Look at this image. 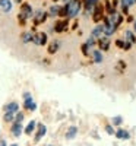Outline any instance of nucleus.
Segmentation results:
<instances>
[{
  "mask_svg": "<svg viewBox=\"0 0 136 146\" xmlns=\"http://www.w3.org/2000/svg\"><path fill=\"white\" fill-rule=\"evenodd\" d=\"M22 120H23V114H22V113H18V114H16V121H18V123H21Z\"/></svg>",
  "mask_w": 136,
  "mask_h": 146,
  "instance_id": "5701e85b",
  "label": "nucleus"
},
{
  "mask_svg": "<svg viewBox=\"0 0 136 146\" xmlns=\"http://www.w3.org/2000/svg\"><path fill=\"white\" fill-rule=\"evenodd\" d=\"M5 110H6V111H10V113H16L18 110H19V105L16 102H10V104H7L5 107Z\"/></svg>",
  "mask_w": 136,
  "mask_h": 146,
  "instance_id": "4468645a",
  "label": "nucleus"
},
{
  "mask_svg": "<svg viewBox=\"0 0 136 146\" xmlns=\"http://www.w3.org/2000/svg\"><path fill=\"white\" fill-rule=\"evenodd\" d=\"M59 45H60L59 41H53V42L50 44V47H48V53H50V54H54V53L59 50Z\"/></svg>",
  "mask_w": 136,
  "mask_h": 146,
  "instance_id": "2eb2a0df",
  "label": "nucleus"
},
{
  "mask_svg": "<svg viewBox=\"0 0 136 146\" xmlns=\"http://www.w3.org/2000/svg\"><path fill=\"white\" fill-rule=\"evenodd\" d=\"M92 57H94V62H95V63H101V62H103V54H101L100 50L94 51V53H92Z\"/></svg>",
  "mask_w": 136,
  "mask_h": 146,
  "instance_id": "f3484780",
  "label": "nucleus"
},
{
  "mask_svg": "<svg viewBox=\"0 0 136 146\" xmlns=\"http://www.w3.org/2000/svg\"><path fill=\"white\" fill-rule=\"evenodd\" d=\"M133 29H135V32H136V21H135V23H133Z\"/></svg>",
  "mask_w": 136,
  "mask_h": 146,
  "instance_id": "c85d7f7f",
  "label": "nucleus"
},
{
  "mask_svg": "<svg viewBox=\"0 0 136 146\" xmlns=\"http://www.w3.org/2000/svg\"><path fill=\"white\" fill-rule=\"evenodd\" d=\"M16 2H18V3H21V2H23V0H16Z\"/></svg>",
  "mask_w": 136,
  "mask_h": 146,
  "instance_id": "c756f323",
  "label": "nucleus"
},
{
  "mask_svg": "<svg viewBox=\"0 0 136 146\" xmlns=\"http://www.w3.org/2000/svg\"><path fill=\"white\" fill-rule=\"evenodd\" d=\"M31 41H32V34L31 32H23L22 34V42L23 44H28Z\"/></svg>",
  "mask_w": 136,
  "mask_h": 146,
  "instance_id": "dca6fc26",
  "label": "nucleus"
},
{
  "mask_svg": "<svg viewBox=\"0 0 136 146\" xmlns=\"http://www.w3.org/2000/svg\"><path fill=\"white\" fill-rule=\"evenodd\" d=\"M66 27H67V22L66 21H60V22H57V25L54 27V29H56V32H63L66 29Z\"/></svg>",
  "mask_w": 136,
  "mask_h": 146,
  "instance_id": "ddd939ff",
  "label": "nucleus"
},
{
  "mask_svg": "<svg viewBox=\"0 0 136 146\" xmlns=\"http://www.w3.org/2000/svg\"><path fill=\"white\" fill-rule=\"evenodd\" d=\"M0 7H2L3 12L9 13V12L12 10V2L10 0H0Z\"/></svg>",
  "mask_w": 136,
  "mask_h": 146,
  "instance_id": "0eeeda50",
  "label": "nucleus"
},
{
  "mask_svg": "<svg viewBox=\"0 0 136 146\" xmlns=\"http://www.w3.org/2000/svg\"><path fill=\"white\" fill-rule=\"evenodd\" d=\"M32 41L37 45H45L47 44V34L45 32H38V34L32 35Z\"/></svg>",
  "mask_w": 136,
  "mask_h": 146,
  "instance_id": "7ed1b4c3",
  "label": "nucleus"
},
{
  "mask_svg": "<svg viewBox=\"0 0 136 146\" xmlns=\"http://www.w3.org/2000/svg\"><path fill=\"white\" fill-rule=\"evenodd\" d=\"M45 18H47V13L44 10H37V13H35V23H43L44 21H45Z\"/></svg>",
  "mask_w": 136,
  "mask_h": 146,
  "instance_id": "423d86ee",
  "label": "nucleus"
},
{
  "mask_svg": "<svg viewBox=\"0 0 136 146\" xmlns=\"http://www.w3.org/2000/svg\"><path fill=\"white\" fill-rule=\"evenodd\" d=\"M116 44H117V47H120V48H125V41L117 40V41H116Z\"/></svg>",
  "mask_w": 136,
  "mask_h": 146,
  "instance_id": "b1692460",
  "label": "nucleus"
},
{
  "mask_svg": "<svg viewBox=\"0 0 136 146\" xmlns=\"http://www.w3.org/2000/svg\"><path fill=\"white\" fill-rule=\"evenodd\" d=\"M116 135H117V137L119 139H121V140H127L129 137H130V135H129V131H126V130H123V129H120L117 133H116Z\"/></svg>",
  "mask_w": 136,
  "mask_h": 146,
  "instance_id": "f8f14e48",
  "label": "nucleus"
},
{
  "mask_svg": "<svg viewBox=\"0 0 136 146\" xmlns=\"http://www.w3.org/2000/svg\"><path fill=\"white\" fill-rule=\"evenodd\" d=\"M45 131H47L45 126H44V124H40V126H38V131H37V136H35V140L38 142V140H40V139L45 135Z\"/></svg>",
  "mask_w": 136,
  "mask_h": 146,
  "instance_id": "9d476101",
  "label": "nucleus"
},
{
  "mask_svg": "<svg viewBox=\"0 0 136 146\" xmlns=\"http://www.w3.org/2000/svg\"><path fill=\"white\" fill-rule=\"evenodd\" d=\"M34 129H35V121L31 120L29 123H28V126L25 127V133H27V135H31V133L34 131Z\"/></svg>",
  "mask_w": 136,
  "mask_h": 146,
  "instance_id": "a211bd4d",
  "label": "nucleus"
},
{
  "mask_svg": "<svg viewBox=\"0 0 136 146\" xmlns=\"http://www.w3.org/2000/svg\"><path fill=\"white\" fill-rule=\"evenodd\" d=\"M105 130L110 133V135H113V130H111V127H110V126H107V127H105Z\"/></svg>",
  "mask_w": 136,
  "mask_h": 146,
  "instance_id": "bb28decb",
  "label": "nucleus"
},
{
  "mask_svg": "<svg viewBox=\"0 0 136 146\" xmlns=\"http://www.w3.org/2000/svg\"><path fill=\"white\" fill-rule=\"evenodd\" d=\"M94 21L95 22H100L101 21V18H103V7H100V6H98V7H95V13H94Z\"/></svg>",
  "mask_w": 136,
  "mask_h": 146,
  "instance_id": "9b49d317",
  "label": "nucleus"
},
{
  "mask_svg": "<svg viewBox=\"0 0 136 146\" xmlns=\"http://www.w3.org/2000/svg\"><path fill=\"white\" fill-rule=\"evenodd\" d=\"M23 98H25V108L27 110H29V111H35L37 110V104H35V101L31 98V95L29 94H23Z\"/></svg>",
  "mask_w": 136,
  "mask_h": 146,
  "instance_id": "20e7f679",
  "label": "nucleus"
},
{
  "mask_svg": "<svg viewBox=\"0 0 136 146\" xmlns=\"http://www.w3.org/2000/svg\"><path fill=\"white\" fill-rule=\"evenodd\" d=\"M5 121H12V120H13L15 118V113H10V111H6L5 113Z\"/></svg>",
  "mask_w": 136,
  "mask_h": 146,
  "instance_id": "aec40b11",
  "label": "nucleus"
},
{
  "mask_svg": "<svg viewBox=\"0 0 136 146\" xmlns=\"http://www.w3.org/2000/svg\"><path fill=\"white\" fill-rule=\"evenodd\" d=\"M12 133H13V135H15L16 137H18V136H21V133H22V124L16 121V123H15L13 126H12Z\"/></svg>",
  "mask_w": 136,
  "mask_h": 146,
  "instance_id": "6e6552de",
  "label": "nucleus"
},
{
  "mask_svg": "<svg viewBox=\"0 0 136 146\" xmlns=\"http://www.w3.org/2000/svg\"><path fill=\"white\" fill-rule=\"evenodd\" d=\"M82 51H83V54H86V53H88V45H86V44L82 47Z\"/></svg>",
  "mask_w": 136,
  "mask_h": 146,
  "instance_id": "a878e982",
  "label": "nucleus"
},
{
  "mask_svg": "<svg viewBox=\"0 0 136 146\" xmlns=\"http://www.w3.org/2000/svg\"><path fill=\"white\" fill-rule=\"evenodd\" d=\"M59 9L60 7H57V6H51L50 7V16H57L59 15Z\"/></svg>",
  "mask_w": 136,
  "mask_h": 146,
  "instance_id": "412c9836",
  "label": "nucleus"
},
{
  "mask_svg": "<svg viewBox=\"0 0 136 146\" xmlns=\"http://www.w3.org/2000/svg\"><path fill=\"white\" fill-rule=\"evenodd\" d=\"M113 123H114V124H120V123H121V117H116V118L113 120Z\"/></svg>",
  "mask_w": 136,
  "mask_h": 146,
  "instance_id": "393cba45",
  "label": "nucleus"
},
{
  "mask_svg": "<svg viewBox=\"0 0 136 146\" xmlns=\"http://www.w3.org/2000/svg\"><path fill=\"white\" fill-rule=\"evenodd\" d=\"M103 34H104V25H98V27H95V29L92 31V38H95V40H98V38H101L103 36Z\"/></svg>",
  "mask_w": 136,
  "mask_h": 146,
  "instance_id": "39448f33",
  "label": "nucleus"
},
{
  "mask_svg": "<svg viewBox=\"0 0 136 146\" xmlns=\"http://www.w3.org/2000/svg\"><path fill=\"white\" fill-rule=\"evenodd\" d=\"M108 45H110L108 40L101 36V38H100V48H101V50H108Z\"/></svg>",
  "mask_w": 136,
  "mask_h": 146,
  "instance_id": "6ab92c4d",
  "label": "nucleus"
},
{
  "mask_svg": "<svg viewBox=\"0 0 136 146\" xmlns=\"http://www.w3.org/2000/svg\"><path fill=\"white\" fill-rule=\"evenodd\" d=\"M66 9H67V16L69 18L76 16L81 10V2L79 0H70V2L66 3Z\"/></svg>",
  "mask_w": 136,
  "mask_h": 146,
  "instance_id": "f257e3e1",
  "label": "nucleus"
},
{
  "mask_svg": "<svg viewBox=\"0 0 136 146\" xmlns=\"http://www.w3.org/2000/svg\"><path fill=\"white\" fill-rule=\"evenodd\" d=\"M53 2H57V0H53Z\"/></svg>",
  "mask_w": 136,
  "mask_h": 146,
  "instance_id": "2f4dec72",
  "label": "nucleus"
},
{
  "mask_svg": "<svg viewBox=\"0 0 136 146\" xmlns=\"http://www.w3.org/2000/svg\"><path fill=\"white\" fill-rule=\"evenodd\" d=\"M0 146H6V142L5 140H0Z\"/></svg>",
  "mask_w": 136,
  "mask_h": 146,
  "instance_id": "cd10ccee",
  "label": "nucleus"
},
{
  "mask_svg": "<svg viewBox=\"0 0 136 146\" xmlns=\"http://www.w3.org/2000/svg\"><path fill=\"white\" fill-rule=\"evenodd\" d=\"M76 133H78V127L70 126V127H69V130L66 131V139H73V137L76 136Z\"/></svg>",
  "mask_w": 136,
  "mask_h": 146,
  "instance_id": "1a4fd4ad",
  "label": "nucleus"
},
{
  "mask_svg": "<svg viewBox=\"0 0 136 146\" xmlns=\"http://www.w3.org/2000/svg\"><path fill=\"white\" fill-rule=\"evenodd\" d=\"M10 146H18V145H16V143H13V145H10Z\"/></svg>",
  "mask_w": 136,
  "mask_h": 146,
  "instance_id": "7c9ffc66",
  "label": "nucleus"
},
{
  "mask_svg": "<svg viewBox=\"0 0 136 146\" xmlns=\"http://www.w3.org/2000/svg\"><path fill=\"white\" fill-rule=\"evenodd\" d=\"M29 16H32V7H31V5H28V3H23L22 5V7H21V13H19V21H21V23H25V21L29 18Z\"/></svg>",
  "mask_w": 136,
  "mask_h": 146,
  "instance_id": "f03ea898",
  "label": "nucleus"
},
{
  "mask_svg": "<svg viewBox=\"0 0 136 146\" xmlns=\"http://www.w3.org/2000/svg\"><path fill=\"white\" fill-rule=\"evenodd\" d=\"M125 34H126V38H127L130 42H135V41H136V38L133 36V32H132V31H126Z\"/></svg>",
  "mask_w": 136,
  "mask_h": 146,
  "instance_id": "4be33fe9",
  "label": "nucleus"
}]
</instances>
